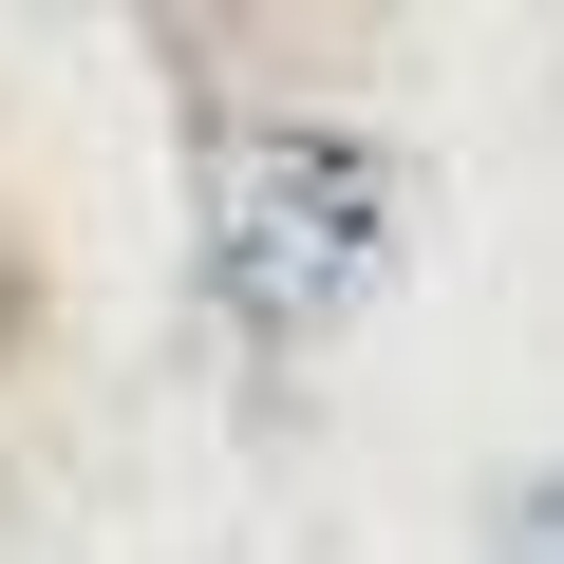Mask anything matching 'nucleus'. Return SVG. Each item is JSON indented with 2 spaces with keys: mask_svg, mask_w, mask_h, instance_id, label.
Listing matches in <instances>:
<instances>
[{
  "mask_svg": "<svg viewBox=\"0 0 564 564\" xmlns=\"http://www.w3.org/2000/svg\"><path fill=\"white\" fill-rule=\"evenodd\" d=\"M395 226H414V188H395L377 132H339V113H226L207 188H188V282H207V321L282 377V358H321L377 302Z\"/></svg>",
  "mask_w": 564,
  "mask_h": 564,
  "instance_id": "1",
  "label": "nucleus"
},
{
  "mask_svg": "<svg viewBox=\"0 0 564 564\" xmlns=\"http://www.w3.org/2000/svg\"><path fill=\"white\" fill-rule=\"evenodd\" d=\"M489 564H564V452L489 489Z\"/></svg>",
  "mask_w": 564,
  "mask_h": 564,
  "instance_id": "2",
  "label": "nucleus"
}]
</instances>
